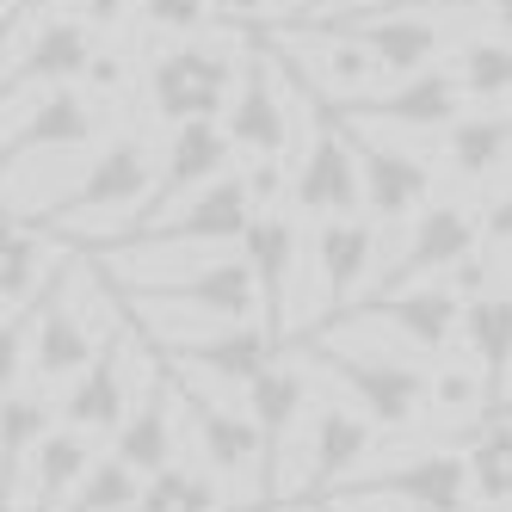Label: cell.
Instances as JSON below:
<instances>
[{"label": "cell", "instance_id": "cell-41", "mask_svg": "<svg viewBox=\"0 0 512 512\" xmlns=\"http://www.w3.org/2000/svg\"><path fill=\"white\" fill-rule=\"evenodd\" d=\"M482 241H488V253H494V247L512 253V192H500V198L488 204V216H482Z\"/></svg>", "mask_w": 512, "mask_h": 512}, {"label": "cell", "instance_id": "cell-40", "mask_svg": "<svg viewBox=\"0 0 512 512\" xmlns=\"http://www.w3.org/2000/svg\"><path fill=\"white\" fill-rule=\"evenodd\" d=\"M241 179H247V198H253V210H272V198L284 192V173H278V161H253Z\"/></svg>", "mask_w": 512, "mask_h": 512}, {"label": "cell", "instance_id": "cell-43", "mask_svg": "<svg viewBox=\"0 0 512 512\" xmlns=\"http://www.w3.org/2000/svg\"><path fill=\"white\" fill-rule=\"evenodd\" d=\"M62 7V0H7V7H0V38H7L13 25H25V19H50Z\"/></svg>", "mask_w": 512, "mask_h": 512}, {"label": "cell", "instance_id": "cell-13", "mask_svg": "<svg viewBox=\"0 0 512 512\" xmlns=\"http://www.w3.org/2000/svg\"><path fill=\"white\" fill-rule=\"evenodd\" d=\"M93 62V25L81 13H50L31 25V38L19 44L13 68L0 75V93H50V87H75Z\"/></svg>", "mask_w": 512, "mask_h": 512}, {"label": "cell", "instance_id": "cell-49", "mask_svg": "<svg viewBox=\"0 0 512 512\" xmlns=\"http://www.w3.org/2000/svg\"><path fill=\"white\" fill-rule=\"evenodd\" d=\"M309 512H321V506H309Z\"/></svg>", "mask_w": 512, "mask_h": 512}, {"label": "cell", "instance_id": "cell-20", "mask_svg": "<svg viewBox=\"0 0 512 512\" xmlns=\"http://www.w3.org/2000/svg\"><path fill=\"white\" fill-rule=\"evenodd\" d=\"M303 408H309V377L297 371V358H272L247 383L241 414L260 426V445H266V494H284V445H290V426L303 420Z\"/></svg>", "mask_w": 512, "mask_h": 512}, {"label": "cell", "instance_id": "cell-7", "mask_svg": "<svg viewBox=\"0 0 512 512\" xmlns=\"http://www.w3.org/2000/svg\"><path fill=\"white\" fill-rule=\"evenodd\" d=\"M340 494H377V500H395V506H408V512H469L475 506L463 451H408V457H389L383 469L346 475Z\"/></svg>", "mask_w": 512, "mask_h": 512}, {"label": "cell", "instance_id": "cell-2", "mask_svg": "<svg viewBox=\"0 0 512 512\" xmlns=\"http://www.w3.org/2000/svg\"><path fill=\"white\" fill-rule=\"evenodd\" d=\"M149 186H155L149 142H142V136H118V142H105V149L81 167L75 186L38 210V223L44 229H81V223H93V216H124V210H142Z\"/></svg>", "mask_w": 512, "mask_h": 512}, {"label": "cell", "instance_id": "cell-8", "mask_svg": "<svg viewBox=\"0 0 512 512\" xmlns=\"http://www.w3.org/2000/svg\"><path fill=\"white\" fill-rule=\"evenodd\" d=\"M327 118L340 124L346 136V149L358 161V192H364V210L377 216V223H408V216L432 198V167L408 149H395V142L371 136V130H358L352 118H340L334 105H327Z\"/></svg>", "mask_w": 512, "mask_h": 512}, {"label": "cell", "instance_id": "cell-12", "mask_svg": "<svg viewBox=\"0 0 512 512\" xmlns=\"http://www.w3.org/2000/svg\"><path fill=\"white\" fill-rule=\"evenodd\" d=\"M482 247V223H475L469 204H426L414 216V235L408 247L395 253V260L377 272V297H389V290H408L420 278H445L463 253Z\"/></svg>", "mask_w": 512, "mask_h": 512}, {"label": "cell", "instance_id": "cell-42", "mask_svg": "<svg viewBox=\"0 0 512 512\" xmlns=\"http://www.w3.org/2000/svg\"><path fill=\"white\" fill-rule=\"evenodd\" d=\"M488 0H389L377 13H408V19H426V13H482Z\"/></svg>", "mask_w": 512, "mask_h": 512}, {"label": "cell", "instance_id": "cell-5", "mask_svg": "<svg viewBox=\"0 0 512 512\" xmlns=\"http://www.w3.org/2000/svg\"><path fill=\"white\" fill-rule=\"evenodd\" d=\"M253 223V198H247V179L229 167L223 179H210L204 192H192L179 210L155 216V223H142L124 235V247H241Z\"/></svg>", "mask_w": 512, "mask_h": 512}, {"label": "cell", "instance_id": "cell-23", "mask_svg": "<svg viewBox=\"0 0 512 512\" xmlns=\"http://www.w3.org/2000/svg\"><path fill=\"white\" fill-rule=\"evenodd\" d=\"M284 44L309 62V75L334 93V105H352V99H364V87H371V81H383L377 62H371V50H364L352 31L327 25V19H297V38H284Z\"/></svg>", "mask_w": 512, "mask_h": 512}, {"label": "cell", "instance_id": "cell-15", "mask_svg": "<svg viewBox=\"0 0 512 512\" xmlns=\"http://www.w3.org/2000/svg\"><path fill=\"white\" fill-rule=\"evenodd\" d=\"M241 260L253 266V284H260V321L266 334L284 346L290 340V284H297L303 266V235L284 210H253V223L241 235Z\"/></svg>", "mask_w": 512, "mask_h": 512}, {"label": "cell", "instance_id": "cell-35", "mask_svg": "<svg viewBox=\"0 0 512 512\" xmlns=\"http://www.w3.org/2000/svg\"><path fill=\"white\" fill-rule=\"evenodd\" d=\"M136 500H142V475H130L118 457H99L62 512H136Z\"/></svg>", "mask_w": 512, "mask_h": 512}, {"label": "cell", "instance_id": "cell-4", "mask_svg": "<svg viewBox=\"0 0 512 512\" xmlns=\"http://www.w3.org/2000/svg\"><path fill=\"white\" fill-rule=\"evenodd\" d=\"M130 297L149 315H186V321H210V327L260 315V284H253V266L241 260V253H210L198 272L142 284V290H130Z\"/></svg>", "mask_w": 512, "mask_h": 512}, {"label": "cell", "instance_id": "cell-26", "mask_svg": "<svg viewBox=\"0 0 512 512\" xmlns=\"http://www.w3.org/2000/svg\"><path fill=\"white\" fill-rule=\"evenodd\" d=\"M309 253H315L327 303H346L352 290L371 278V266H377V223H364V216H327V223L315 229Z\"/></svg>", "mask_w": 512, "mask_h": 512}, {"label": "cell", "instance_id": "cell-21", "mask_svg": "<svg viewBox=\"0 0 512 512\" xmlns=\"http://www.w3.org/2000/svg\"><path fill=\"white\" fill-rule=\"evenodd\" d=\"M173 408H179L173 377L149 371V377H142V395L130 401V414H124V426L112 432V457L130 475H142V482L173 463Z\"/></svg>", "mask_w": 512, "mask_h": 512}, {"label": "cell", "instance_id": "cell-17", "mask_svg": "<svg viewBox=\"0 0 512 512\" xmlns=\"http://www.w3.org/2000/svg\"><path fill=\"white\" fill-rule=\"evenodd\" d=\"M340 118H371L389 130H451L463 118V87L451 68H420V75L395 81L389 93H364L352 105H334Z\"/></svg>", "mask_w": 512, "mask_h": 512}, {"label": "cell", "instance_id": "cell-11", "mask_svg": "<svg viewBox=\"0 0 512 512\" xmlns=\"http://www.w3.org/2000/svg\"><path fill=\"white\" fill-rule=\"evenodd\" d=\"M99 340L87 327V309L75 303V266H56L50 290L31 309V371L44 383H75L87 364H93Z\"/></svg>", "mask_w": 512, "mask_h": 512}, {"label": "cell", "instance_id": "cell-45", "mask_svg": "<svg viewBox=\"0 0 512 512\" xmlns=\"http://www.w3.org/2000/svg\"><path fill=\"white\" fill-rule=\"evenodd\" d=\"M266 0H210V13H223V19H253Z\"/></svg>", "mask_w": 512, "mask_h": 512}, {"label": "cell", "instance_id": "cell-37", "mask_svg": "<svg viewBox=\"0 0 512 512\" xmlns=\"http://www.w3.org/2000/svg\"><path fill=\"white\" fill-rule=\"evenodd\" d=\"M142 25H155V31H186V38H198V31L210 25V0H142Z\"/></svg>", "mask_w": 512, "mask_h": 512}, {"label": "cell", "instance_id": "cell-34", "mask_svg": "<svg viewBox=\"0 0 512 512\" xmlns=\"http://www.w3.org/2000/svg\"><path fill=\"white\" fill-rule=\"evenodd\" d=\"M451 75H457L463 99L506 105V99H512V38H482V44H469V50L451 62Z\"/></svg>", "mask_w": 512, "mask_h": 512}, {"label": "cell", "instance_id": "cell-1", "mask_svg": "<svg viewBox=\"0 0 512 512\" xmlns=\"http://www.w3.org/2000/svg\"><path fill=\"white\" fill-rule=\"evenodd\" d=\"M309 358L346 389V401L377 432H401V426H414V414H426V371L408 358L358 352V346H334V340H315Z\"/></svg>", "mask_w": 512, "mask_h": 512}, {"label": "cell", "instance_id": "cell-30", "mask_svg": "<svg viewBox=\"0 0 512 512\" xmlns=\"http://www.w3.org/2000/svg\"><path fill=\"white\" fill-rule=\"evenodd\" d=\"M44 432H50L44 395H31V389H7V395H0V512H7L19 475L31 469V451L44 445Z\"/></svg>", "mask_w": 512, "mask_h": 512}, {"label": "cell", "instance_id": "cell-22", "mask_svg": "<svg viewBox=\"0 0 512 512\" xmlns=\"http://www.w3.org/2000/svg\"><path fill=\"white\" fill-rule=\"evenodd\" d=\"M457 315H463V303L451 297V284L445 278H420V284H408V290H389V297H377L371 309H358V321H377V327H389V334H401L408 346H420V352H438L451 334H457Z\"/></svg>", "mask_w": 512, "mask_h": 512}, {"label": "cell", "instance_id": "cell-36", "mask_svg": "<svg viewBox=\"0 0 512 512\" xmlns=\"http://www.w3.org/2000/svg\"><path fill=\"white\" fill-rule=\"evenodd\" d=\"M482 401H488V383L463 371V364H445L438 377H426V408H438V414H469Z\"/></svg>", "mask_w": 512, "mask_h": 512}, {"label": "cell", "instance_id": "cell-31", "mask_svg": "<svg viewBox=\"0 0 512 512\" xmlns=\"http://www.w3.org/2000/svg\"><path fill=\"white\" fill-rule=\"evenodd\" d=\"M50 241L44 229H31L25 216H0V309H19L50 272Z\"/></svg>", "mask_w": 512, "mask_h": 512}, {"label": "cell", "instance_id": "cell-14", "mask_svg": "<svg viewBox=\"0 0 512 512\" xmlns=\"http://www.w3.org/2000/svg\"><path fill=\"white\" fill-rule=\"evenodd\" d=\"M272 56L266 50H247L241 56V81H235V99L223 112V130L235 142V155H253V161H278L290 149V105L278 93V75H272Z\"/></svg>", "mask_w": 512, "mask_h": 512}, {"label": "cell", "instance_id": "cell-38", "mask_svg": "<svg viewBox=\"0 0 512 512\" xmlns=\"http://www.w3.org/2000/svg\"><path fill=\"white\" fill-rule=\"evenodd\" d=\"M25 364H31V315H7L0 321V395L19 389Z\"/></svg>", "mask_w": 512, "mask_h": 512}, {"label": "cell", "instance_id": "cell-24", "mask_svg": "<svg viewBox=\"0 0 512 512\" xmlns=\"http://www.w3.org/2000/svg\"><path fill=\"white\" fill-rule=\"evenodd\" d=\"M371 445H377V426L358 408H340V401L315 408L309 414V488L315 494L340 488L346 475H358V463L371 457Z\"/></svg>", "mask_w": 512, "mask_h": 512}, {"label": "cell", "instance_id": "cell-44", "mask_svg": "<svg viewBox=\"0 0 512 512\" xmlns=\"http://www.w3.org/2000/svg\"><path fill=\"white\" fill-rule=\"evenodd\" d=\"M75 7H81V19H87V25H112V19H124L130 0H75Z\"/></svg>", "mask_w": 512, "mask_h": 512}, {"label": "cell", "instance_id": "cell-29", "mask_svg": "<svg viewBox=\"0 0 512 512\" xmlns=\"http://www.w3.org/2000/svg\"><path fill=\"white\" fill-rule=\"evenodd\" d=\"M506 155H512V99L488 105V112H463L445 130V161L457 179H488L506 167Z\"/></svg>", "mask_w": 512, "mask_h": 512}, {"label": "cell", "instance_id": "cell-39", "mask_svg": "<svg viewBox=\"0 0 512 512\" xmlns=\"http://www.w3.org/2000/svg\"><path fill=\"white\" fill-rule=\"evenodd\" d=\"M87 99H112V93H124L130 87V56H118V50H93V62H87Z\"/></svg>", "mask_w": 512, "mask_h": 512}, {"label": "cell", "instance_id": "cell-28", "mask_svg": "<svg viewBox=\"0 0 512 512\" xmlns=\"http://www.w3.org/2000/svg\"><path fill=\"white\" fill-rule=\"evenodd\" d=\"M457 334H463L469 358L482 364L488 401H494V395H506V377H512V297H506V290H488V297L463 303Z\"/></svg>", "mask_w": 512, "mask_h": 512}, {"label": "cell", "instance_id": "cell-16", "mask_svg": "<svg viewBox=\"0 0 512 512\" xmlns=\"http://www.w3.org/2000/svg\"><path fill=\"white\" fill-rule=\"evenodd\" d=\"M290 198H297L303 216H321V223H327V216H358V204H364V192H358V161H352L340 124L327 118V112L309 130L303 167L290 173Z\"/></svg>", "mask_w": 512, "mask_h": 512}, {"label": "cell", "instance_id": "cell-32", "mask_svg": "<svg viewBox=\"0 0 512 512\" xmlns=\"http://www.w3.org/2000/svg\"><path fill=\"white\" fill-rule=\"evenodd\" d=\"M463 469H469V494L482 506H512V414L506 420H482L469 432Z\"/></svg>", "mask_w": 512, "mask_h": 512}, {"label": "cell", "instance_id": "cell-48", "mask_svg": "<svg viewBox=\"0 0 512 512\" xmlns=\"http://www.w3.org/2000/svg\"><path fill=\"white\" fill-rule=\"evenodd\" d=\"M321 512H334V506H321Z\"/></svg>", "mask_w": 512, "mask_h": 512}, {"label": "cell", "instance_id": "cell-46", "mask_svg": "<svg viewBox=\"0 0 512 512\" xmlns=\"http://www.w3.org/2000/svg\"><path fill=\"white\" fill-rule=\"evenodd\" d=\"M482 13H494V31H500V38H512V0H488Z\"/></svg>", "mask_w": 512, "mask_h": 512}, {"label": "cell", "instance_id": "cell-9", "mask_svg": "<svg viewBox=\"0 0 512 512\" xmlns=\"http://www.w3.org/2000/svg\"><path fill=\"white\" fill-rule=\"evenodd\" d=\"M179 389V383H173ZM179 408H186V426H192V445L204 451L210 475L229 488H247L253 500H272L266 494V445H260V426L235 408H216L198 389H179Z\"/></svg>", "mask_w": 512, "mask_h": 512}, {"label": "cell", "instance_id": "cell-27", "mask_svg": "<svg viewBox=\"0 0 512 512\" xmlns=\"http://www.w3.org/2000/svg\"><path fill=\"white\" fill-rule=\"evenodd\" d=\"M93 463H99V451H93L87 432H75V426L44 432V445L31 451V506L25 512H62Z\"/></svg>", "mask_w": 512, "mask_h": 512}, {"label": "cell", "instance_id": "cell-19", "mask_svg": "<svg viewBox=\"0 0 512 512\" xmlns=\"http://www.w3.org/2000/svg\"><path fill=\"white\" fill-rule=\"evenodd\" d=\"M167 358L179 364V371H204L216 383L247 389L278 358V340L266 334V321H223V327H204V334L167 340Z\"/></svg>", "mask_w": 512, "mask_h": 512}, {"label": "cell", "instance_id": "cell-25", "mask_svg": "<svg viewBox=\"0 0 512 512\" xmlns=\"http://www.w3.org/2000/svg\"><path fill=\"white\" fill-rule=\"evenodd\" d=\"M340 31H352V38L371 50L377 75H389V81H408L420 68H432L438 44H445L432 19H408V13H364V19H352Z\"/></svg>", "mask_w": 512, "mask_h": 512}, {"label": "cell", "instance_id": "cell-10", "mask_svg": "<svg viewBox=\"0 0 512 512\" xmlns=\"http://www.w3.org/2000/svg\"><path fill=\"white\" fill-rule=\"evenodd\" d=\"M235 161V142L223 130V118H198V124H173V142H167V155H161V173H155V186L149 198H142V216L130 229L142 223H155V216L179 210L192 192H204L210 179H223Z\"/></svg>", "mask_w": 512, "mask_h": 512}, {"label": "cell", "instance_id": "cell-47", "mask_svg": "<svg viewBox=\"0 0 512 512\" xmlns=\"http://www.w3.org/2000/svg\"><path fill=\"white\" fill-rule=\"evenodd\" d=\"M315 7H321V0H303V13H315Z\"/></svg>", "mask_w": 512, "mask_h": 512}, {"label": "cell", "instance_id": "cell-18", "mask_svg": "<svg viewBox=\"0 0 512 512\" xmlns=\"http://www.w3.org/2000/svg\"><path fill=\"white\" fill-rule=\"evenodd\" d=\"M130 358H136V346H130V334L124 327H112V334L99 340V352H93V364L68 383V401H62V420L75 426V432H118L124 426V414H130Z\"/></svg>", "mask_w": 512, "mask_h": 512}, {"label": "cell", "instance_id": "cell-3", "mask_svg": "<svg viewBox=\"0 0 512 512\" xmlns=\"http://www.w3.org/2000/svg\"><path fill=\"white\" fill-rule=\"evenodd\" d=\"M235 81H241V50L192 38V44L167 50L149 68V105H155V118H167V124L223 118L229 99H235Z\"/></svg>", "mask_w": 512, "mask_h": 512}, {"label": "cell", "instance_id": "cell-33", "mask_svg": "<svg viewBox=\"0 0 512 512\" xmlns=\"http://www.w3.org/2000/svg\"><path fill=\"white\" fill-rule=\"evenodd\" d=\"M136 512H223V494L204 469H186V463H167L161 475L142 482V500Z\"/></svg>", "mask_w": 512, "mask_h": 512}, {"label": "cell", "instance_id": "cell-6", "mask_svg": "<svg viewBox=\"0 0 512 512\" xmlns=\"http://www.w3.org/2000/svg\"><path fill=\"white\" fill-rule=\"evenodd\" d=\"M25 99V118L0 124V173L31 161V155H68V149H87L105 124V105L75 93V87H50V93H13Z\"/></svg>", "mask_w": 512, "mask_h": 512}]
</instances>
